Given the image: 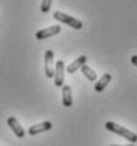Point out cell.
I'll return each mask as SVG.
<instances>
[{
    "label": "cell",
    "instance_id": "cell-3",
    "mask_svg": "<svg viewBox=\"0 0 137 146\" xmlns=\"http://www.w3.org/2000/svg\"><path fill=\"white\" fill-rule=\"evenodd\" d=\"M65 83V62L57 60L55 66V86L62 87Z\"/></svg>",
    "mask_w": 137,
    "mask_h": 146
},
{
    "label": "cell",
    "instance_id": "cell-9",
    "mask_svg": "<svg viewBox=\"0 0 137 146\" xmlns=\"http://www.w3.org/2000/svg\"><path fill=\"white\" fill-rule=\"evenodd\" d=\"M62 96H63V106H65V107H71V106H73L71 87H70V86H63V89H62Z\"/></svg>",
    "mask_w": 137,
    "mask_h": 146
},
{
    "label": "cell",
    "instance_id": "cell-13",
    "mask_svg": "<svg viewBox=\"0 0 137 146\" xmlns=\"http://www.w3.org/2000/svg\"><path fill=\"white\" fill-rule=\"evenodd\" d=\"M130 62H132L134 66H137V55H133V56L130 58Z\"/></svg>",
    "mask_w": 137,
    "mask_h": 146
},
{
    "label": "cell",
    "instance_id": "cell-11",
    "mask_svg": "<svg viewBox=\"0 0 137 146\" xmlns=\"http://www.w3.org/2000/svg\"><path fill=\"white\" fill-rule=\"evenodd\" d=\"M81 73L86 76L90 82H95V80H97V73L94 72V70H92V69H91V68L87 65V63L81 66Z\"/></svg>",
    "mask_w": 137,
    "mask_h": 146
},
{
    "label": "cell",
    "instance_id": "cell-14",
    "mask_svg": "<svg viewBox=\"0 0 137 146\" xmlns=\"http://www.w3.org/2000/svg\"><path fill=\"white\" fill-rule=\"evenodd\" d=\"M112 146H134L133 143H129V145H112Z\"/></svg>",
    "mask_w": 137,
    "mask_h": 146
},
{
    "label": "cell",
    "instance_id": "cell-7",
    "mask_svg": "<svg viewBox=\"0 0 137 146\" xmlns=\"http://www.w3.org/2000/svg\"><path fill=\"white\" fill-rule=\"evenodd\" d=\"M7 124H9V127L13 129V132L16 133V136H18V138H24L25 131H24V128L20 125V122L17 121V118L9 117V118H7Z\"/></svg>",
    "mask_w": 137,
    "mask_h": 146
},
{
    "label": "cell",
    "instance_id": "cell-8",
    "mask_svg": "<svg viewBox=\"0 0 137 146\" xmlns=\"http://www.w3.org/2000/svg\"><path fill=\"white\" fill-rule=\"evenodd\" d=\"M86 62H87V56L86 55H83V56L77 58L74 62H71L67 68H66V70H67V73L73 74V73L77 72L78 69H81V66H83V65H86Z\"/></svg>",
    "mask_w": 137,
    "mask_h": 146
},
{
    "label": "cell",
    "instance_id": "cell-1",
    "mask_svg": "<svg viewBox=\"0 0 137 146\" xmlns=\"http://www.w3.org/2000/svg\"><path fill=\"white\" fill-rule=\"evenodd\" d=\"M105 128H106L108 131L113 132V133H118V135H120V136L126 138L130 143H136L137 142V135L134 133V132H132L130 129H126L124 127H120V125H118L116 122L109 121V122L105 124Z\"/></svg>",
    "mask_w": 137,
    "mask_h": 146
},
{
    "label": "cell",
    "instance_id": "cell-10",
    "mask_svg": "<svg viewBox=\"0 0 137 146\" xmlns=\"http://www.w3.org/2000/svg\"><path fill=\"white\" fill-rule=\"evenodd\" d=\"M111 79H112L111 73H105L102 77H101V79L97 82V84H95V91H102V90H105V87L109 84Z\"/></svg>",
    "mask_w": 137,
    "mask_h": 146
},
{
    "label": "cell",
    "instance_id": "cell-4",
    "mask_svg": "<svg viewBox=\"0 0 137 146\" xmlns=\"http://www.w3.org/2000/svg\"><path fill=\"white\" fill-rule=\"evenodd\" d=\"M60 31H62L60 25H52V27H48V28H43V30L38 31V33L35 34V36H36V39H46V38H49V36L57 35Z\"/></svg>",
    "mask_w": 137,
    "mask_h": 146
},
{
    "label": "cell",
    "instance_id": "cell-6",
    "mask_svg": "<svg viewBox=\"0 0 137 146\" xmlns=\"http://www.w3.org/2000/svg\"><path fill=\"white\" fill-rule=\"evenodd\" d=\"M49 129H52V122L51 121H43L41 124H36V125H32V127L28 128V133L30 135H38V133L46 132Z\"/></svg>",
    "mask_w": 137,
    "mask_h": 146
},
{
    "label": "cell",
    "instance_id": "cell-5",
    "mask_svg": "<svg viewBox=\"0 0 137 146\" xmlns=\"http://www.w3.org/2000/svg\"><path fill=\"white\" fill-rule=\"evenodd\" d=\"M45 73L46 77H55V69H53V51L45 52Z\"/></svg>",
    "mask_w": 137,
    "mask_h": 146
},
{
    "label": "cell",
    "instance_id": "cell-12",
    "mask_svg": "<svg viewBox=\"0 0 137 146\" xmlns=\"http://www.w3.org/2000/svg\"><path fill=\"white\" fill-rule=\"evenodd\" d=\"M52 0H42V4H41V11L42 13H48L49 9H51Z\"/></svg>",
    "mask_w": 137,
    "mask_h": 146
},
{
    "label": "cell",
    "instance_id": "cell-2",
    "mask_svg": "<svg viewBox=\"0 0 137 146\" xmlns=\"http://www.w3.org/2000/svg\"><path fill=\"white\" fill-rule=\"evenodd\" d=\"M53 17L56 18L57 21H60V23H65V24L70 25V27L74 28V30H81V28H83V21L77 20L76 17H71V16H68V14H66V13L55 11Z\"/></svg>",
    "mask_w": 137,
    "mask_h": 146
}]
</instances>
